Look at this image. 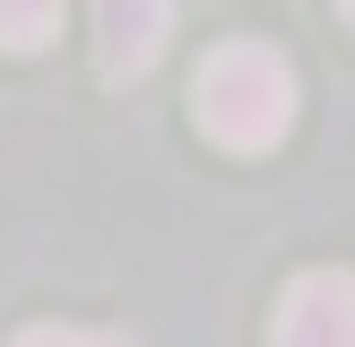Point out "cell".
<instances>
[{
  "label": "cell",
  "mask_w": 355,
  "mask_h": 347,
  "mask_svg": "<svg viewBox=\"0 0 355 347\" xmlns=\"http://www.w3.org/2000/svg\"><path fill=\"white\" fill-rule=\"evenodd\" d=\"M61 35V0H0V52H44Z\"/></svg>",
  "instance_id": "obj_4"
},
{
  "label": "cell",
  "mask_w": 355,
  "mask_h": 347,
  "mask_svg": "<svg viewBox=\"0 0 355 347\" xmlns=\"http://www.w3.org/2000/svg\"><path fill=\"white\" fill-rule=\"evenodd\" d=\"M277 347H355V269H304L277 304Z\"/></svg>",
  "instance_id": "obj_2"
},
{
  "label": "cell",
  "mask_w": 355,
  "mask_h": 347,
  "mask_svg": "<svg viewBox=\"0 0 355 347\" xmlns=\"http://www.w3.org/2000/svg\"><path fill=\"white\" fill-rule=\"evenodd\" d=\"M17 347H113V339H96V330H26Z\"/></svg>",
  "instance_id": "obj_5"
},
{
  "label": "cell",
  "mask_w": 355,
  "mask_h": 347,
  "mask_svg": "<svg viewBox=\"0 0 355 347\" xmlns=\"http://www.w3.org/2000/svg\"><path fill=\"white\" fill-rule=\"evenodd\" d=\"M191 113H200V130L217 139V148H234V156L277 148V139L295 130V69H286V52L217 44L200 61V78H191Z\"/></svg>",
  "instance_id": "obj_1"
},
{
  "label": "cell",
  "mask_w": 355,
  "mask_h": 347,
  "mask_svg": "<svg viewBox=\"0 0 355 347\" xmlns=\"http://www.w3.org/2000/svg\"><path fill=\"white\" fill-rule=\"evenodd\" d=\"M338 17H347V26H355V0H338Z\"/></svg>",
  "instance_id": "obj_6"
},
{
  "label": "cell",
  "mask_w": 355,
  "mask_h": 347,
  "mask_svg": "<svg viewBox=\"0 0 355 347\" xmlns=\"http://www.w3.org/2000/svg\"><path fill=\"white\" fill-rule=\"evenodd\" d=\"M173 35V0H96V69L104 78H148Z\"/></svg>",
  "instance_id": "obj_3"
}]
</instances>
